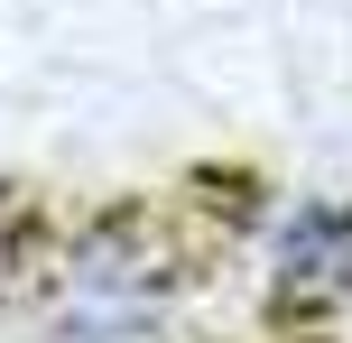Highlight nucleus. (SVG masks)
Masks as SVG:
<instances>
[{"instance_id": "nucleus-1", "label": "nucleus", "mask_w": 352, "mask_h": 343, "mask_svg": "<svg viewBox=\"0 0 352 343\" xmlns=\"http://www.w3.org/2000/svg\"><path fill=\"white\" fill-rule=\"evenodd\" d=\"M195 269L148 214H93L65 241H47L28 278L37 343H186Z\"/></svg>"}, {"instance_id": "nucleus-2", "label": "nucleus", "mask_w": 352, "mask_h": 343, "mask_svg": "<svg viewBox=\"0 0 352 343\" xmlns=\"http://www.w3.org/2000/svg\"><path fill=\"white\" fill-rule=\"evenodd\" d=\"M241 269H250V288H260L269 325L343 334L352 343V195H334V186L278 195L260 223H250Z\"/></svg>"}]
</instances>
